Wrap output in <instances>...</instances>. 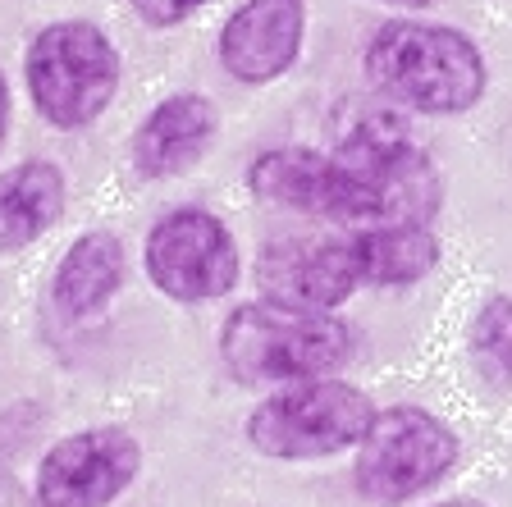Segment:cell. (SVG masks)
Returning <instances> with one entry per match:
<instances>
[{
	"instance_id": "obj_8",
	"label": "cell",
	"mask_w": 512,
	"mask_h": 507,
	"mask_svg": "<svg viewBox=\"0 0 512 507\" xmlns=\"http://www.w3.org/2000/svg\"><path fill=\"white\" fill-rule=\"evenodd\" d=\"M142 448L119 425L64 434L37 462V503L42 507H110L138 476Z\"/></svg>"
},
{
	"instance_id": "obj_9",
	"label": "cell",
	"mask_w": 512,
	"mask_h": 507,
	"mask_svg": "<svg viewBox=\"0 0 512 507\" xmlns=\"http://www.w3.org/2000/svg\"><path fill=\"white\" fill-rule=\"evenodd\" d=\"M256 284L266 302L298 311H334L362 288V261L352 233L330 238H284L256 261Z\"/></svg>"
},
{
	"instance_id": "obj_2",
	"label": "cell",
	"mask_w": 512,
	"mask_h": 507,
	"mask_svg": "<svg viewBox=\"0 0 512 507\" xmlns=\"http://www.w3.org/2000/svg\"><path fill=\"white\" fill-rule=\"evenodd\" d=\"M220 357L243 384L325 380L352 357V334L334 311L247 302L220 329Z\"/></svg>"
},
{
	"instance_id": "obj_14",
	"label": "cell",
	"mask_w": 512,
	"mask_h": 507,
	"mask_svg": "<svg viewBox=\"0 0 512 507\" xmlns=\"http://www.w3.org/2000/svg\"><path fill=\"white\" fill-rule=\"evenodd\" d=\"M357 243V261H362V284L371 288H412L426 275H435L439 256V233L430 224L394 220V224H366L352 233Z\"/></svg>"
},
{
	"instance_id": "obj_4",
	"label": "cell",
	"mask_w": 512,
	"mask_h": 507,
	"mask_svg": "<svg viewBox=\"0 0 512 507\" xmlns=\"http://www.w3.org/2000/svg\"><path fill=\"white\" fill-rule=\"evenodd\" d=\"M375 407L362 389L334 380H298L279 384L247 416V444L275 462H316L362 444L371 430Z\"/></svg>"
},
{
	"instance_id": "obj_12",
	"label": "cell",
	"mask_w": 512,
	"mask_h": 507,
	"mask_svg": "<svg viewBox=\"0 0 512 507\" xmlns=\"http://www.w3.org/2000/svg\"><path fill=\"white\" fill-rule=\"evenodd\" d=\"M330 138H334V160L352 169H384L394 160L412 156L416 138L407 124L403 106L384 101V96H348L330 115Z\"/></svg>"
},
{
	"instance_id": "obj_15",
	"label": "cell",
	"mask_w": 512,
	"mask_h": 507,
	"mask_svg": "<svg viewBox=\"0 0 512 507\" xmlns=\"http://www.w3.org/2000/svg\"><path fill=\"white\" fill-rule=\"evenodd\" d=\"M64 215V174L51 160L0 169V252H23Z\"/></svg>"
},
{
	"instance_id": "obj_20",
	"label": "cell",
	"mask_w": 512,
	"mask_h": 507,
	"mask_svg": "<svg viewBox=\"0 0 512 507\" xmlns=\"http://www.w3.org/2000/svg\"><path fill=\"white\" fill-rule=\"evenodd\" d=\"M384 5H407V10H421V5H435V0H384Z\"/></svg>"
},
{
	"instance_id": "obj_11",
	"label": "cell",
	"mask_w": 512,
	"mask_h": 507,
	"mask_svg": "<svg viewBox=\"0 0 512 507\" xmlns=\"http://www.w3.org/2000/svg\"><path fill=\"white\" fill-rule=\"evenodd\" d=\"M215 128H220V115H215L211 96L202 92L165 96L133 133V169L151 183L179 179L183 169H192L206 156Z\"/></svg>"
},
{
	"instance_id": "obj_19",
	"label": "cell",
	"mask_w": 512,
	"mask_h": 507,
	"mask_svg": "<svg viewBox=\"0 0 512 507\" xmlns=\"http://www.w3.org/2000/svg\"><path fill=\"white\" fill-rule=\"evenodd\" d=\"M435 507H485V503H476V498H448V503H435Z\"/></svg>"
},
{
	"instance_id": "obj_6",
	"label": "cell",
	"mask_w": 512,
	"mask_h": 507,
	"mask_svg": "<svg viewBox=\"0 0 512 507\" xmlns=\"http://www.w3.org/2000/svg\"><path fill=\"white\" fill-rule=\"evenodd\" d=\"M247 188L270 206L320 215V220L352 224V229L384 220L380 183L366 169H352L311 147H275L256 156L247 169Z\"/></svg>"
},
{
	"instance_id": "obj_1",
	"label": "cell",
	"mask_w": 512,
	"mask_h": 507,
	"mask_svg": "<svg viewBox=\"0 0 512 507\" xmlns=\"http://www.w3.org/2000/svg\"><path fill=\"white\" fill-rule=\"evenodd\" d=\"M366 74L384 101L416 115H467L490 83L485 55L467 32L421 19L384 23L366 42Z\"/></svg>"
},
{
	"instance_id": "obj_5",
	"label": "cell",
	"mask_w": 512,
	"mask_h": 507,
	"mask_svg": "<svg viewBox=\"0 0 512 507\" xmlns=\"http://www.w3.org/2000/svg\"><path fill=\"white\" fill-rule=\"evenodd\" d=\"M458 466V434L426 407H384L357 444L352 480L375 507H398L430 494Z\"/></svg>"
},
{
	"instance_id": "obj_10",
	"label": "cell",
	"mask_w": 512,
	"mask_h": 507,
	"mask_svg": "<svg viewBox=\"0 0 512 507\" xmlns=\"http://www.w3.org/2000/svg\"><path fill=\"white\" fill-rule=\"evenodd\" d=\"M307 37V5L302 0H243L220 28V64L229 78L247 87L284 78L302 55Z\"/></svg>"
},
{
	"instance_id": "obj_13",
	"label": "cell",
	"mask_w": 512,
	"mask_h": 507,
	"mask_svg": "<svg viewBox=\"0 0 512 507\" xmlns=\"http://www.w3.org/2000/svg\"><path fill=\"white\" fill-rule=\"evenodd\" d=\"M124 284V243L106 229H92L69 243L51 275V302L64 320H87L106 307Z\"/></svg>"
},
{
	"instance_id": "obj_16",
	"label": "cell",
	"mask_w": 512,
	"mask_h": 507,
	"mask_svg": "<svg viewBox=\"0 0 512 507\" xmlns=\"http://www.w3.org/2000/svg\"><path fill=\"white\" fill-rule=\"evenodd\" d=\"M471 361L490 389H512V297H485L471 316Z\"/></svg>"
},
{
	"instance_id": "obj_3",
	"label": "cell",
	"mask_w": 512,
	"mask_h": 507,
	"mask_svg": "<svg viewBox=\"0 0 512 507\" xmlns=\"http://www.w3.org/2000/svg\"><path fill=\"white\" fill-rule=\"evenodd\" d=\"M23 78L37 115L74 133L106 115L119 92V51L92 19L46 23L23 51Z\"/></svg>"
},
{
	"instance_id": "obj_18",
	"label": "cell",
	"mask_w": 512,
	"mask_h": 507,
	"mask_svg": "<svg viewBox=\"0 0 512 507\" xmlns=\"http://www.w3.org/2000/svg\"><path fill=\"white\" fill-rule=\"evenodd\" d=\"M5 133H10V83L0 74V147H5Z\"/></svg>"
},
{
	"instance_id": "obj_7",
	"label": "cell",
	"mask_w": 512,
	"mask_h": 507,
	"mask_svg": "<svg viewBox=\"0 0 512 507\" xmlns=\"http://www.w3.org/2000/svg\"><path fill=\"white\" fill-rule=\"evenodd\" d=\"M238 243L202 206L165 211L147 233V275L170 302H215L238 284Z\"/></svg>"
},
{
	"instance_id": "obj_17",
	"label": "cell",
	"mask_w": 512,
	"mask_h": 507,
	"mask_svg": "<svg viewBox=\"0 0 512 507\" xmlns=\"http://www.w3.org/2000/svg\"><path fill=\"white\" fill-rule=\"evenodd\" d=\"M133 5V14H138L147 28H174V23L192 19V14L202 10V5H211V0H128Z\"/></svg>"
}]
</instances>
